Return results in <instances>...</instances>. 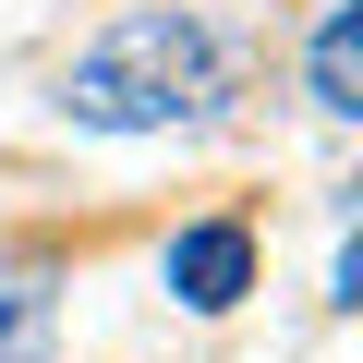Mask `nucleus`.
Returning a JSON list of instances; mask_svg holds the SVG:
<instances>
[{
  "label": "nucleus",
  "mask_w": 363,
  "mask_h": 363,
  "mask_svg": "<svg viewBox=\"0 0 363 363\" xmlns=\"http://www.w3.org/2000/svg\"><path fill=\"white\" fill-rule=\"evenodd\" d=\"M37 351H49V291L0 279V363H37Z\"/></svg>",
  "instance_id": "nucleus-4"
},
{
  "label": "nucleus",
  "mask_w": 363,
  "mask_h": 363,
  "mask_svg": "<svg viewBox=\"0 0 363 363\" xmlns=\"http://www.w3.org/2000/svg\"><path fill=\"white\" fill-rule=\"evenodd\" d=\"M169 291L194 303V315H230L255 291V230L242 218H194V230H169Z\"/></svg>",
  "instance_id": "nucleus-2"
},
{
  "label": "nucleus",
  "mask_w": 363,
  "mask_h": 363,
  "mask_svg": "<svg viewBox=\"0 0 363 363\" xmlns=\"http://www.w3.org/2000/svg\"><path fill=\"white\" fill-rule=\"evenodd\" d=\"M315 109H327V121L363 109V0H339V13L315 25Z\"/></svg>",
  "instance_id": "nucleus-3"
},
{
  "label": "nucleus",
  "mask_w": 363,
  "mask_h": 363,
  "mask_svg": "<svg viewBox=\"0 0 363 363\" xmlns=\"http://www.w3.org/2000/svg\"><path fill=\"white\" fill-rule=\"evenodd\" d=\"M230 97V49L194 25V13H133V25H109L85 61H73V85H61V109L85 121V133H157V121H194V109H218Z\"/></svg>",
  "instance_id": "nucleus-1"
}]
</instances>
